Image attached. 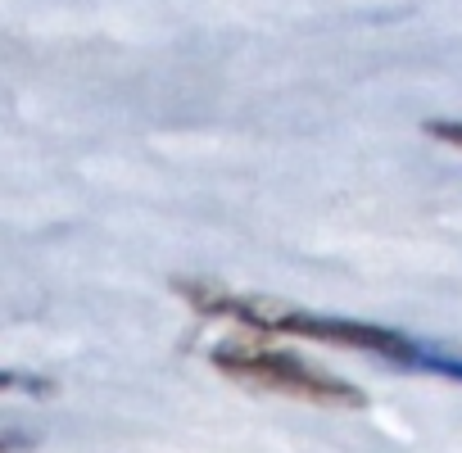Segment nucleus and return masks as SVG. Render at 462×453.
<instances>
[{
  "instance_id": "20e7f679",
  "label": "nucleus",
  "mask_w": 462,
  "mask_h": 453,
  "mask_svg": "<svg viewBox=\"0 0 462 453\" xmlns=\"http://www.w3.org/2000/svg\"><path fill=\"white\" fill-rule=\"evenodd\" d=\"M421 132H430L435 141H448V145H462V123H448V118H430Z\"/></svg>"
},
{
  "instance_id": "f03ea898",
  "label": "nucleus",
  "mask_w": 462,
  "mask_h": 453,
  "mask_svg": "<svg viewBox=\"0 0 462 453\" xmlns=\"http://www.w3.org/2000/svg\"><path fill=\"white\" fill-rule=\"evenodd\" d=\"M213 367L241 385L254 390H273V394H291V399H309V403H336V408H367V394L322 367H313L309 358L291 354V349H268V345H217Z\"/></svg>"
},
{
  "instance_id": "7ed1b4c3",
  "label": "nucleus",
  "mask_w": 462,
  "mask_h": 453,
  "mask_svg": "<svg viewBox=\"0 0 462 453\" xmlns=\"http://www.w3.org/2000/svg\"><path fill=\"white\" fill-rule=\"evenodd\" d=\"M417 372H430V376H448V381H462V354L453 349H435V345H421L417 358H412Z\"/></svg>"
},
{
  "instance_id": "f257e3e1",
  "label": "nucleus",
  "mask_w": 462,
  "mask_h": 453,
  "mask_svg": "<svg viewBox=\"0 0 462 453\" xmlns=\"http://www.w3.org/2000/svg\"><path fill=\"white\" fill-rule=\"evenodd\" d=\"M172 291L204 318H231L259 331H282V336H304V340H322V345H340V349H363L376 354L385 363L412 367L421 340L394 331V327H376L363 318H340V313H313V309H295V304H277L263 295H236L217 282H199V277H177Z\"/></svg>"
}]
</instances>
